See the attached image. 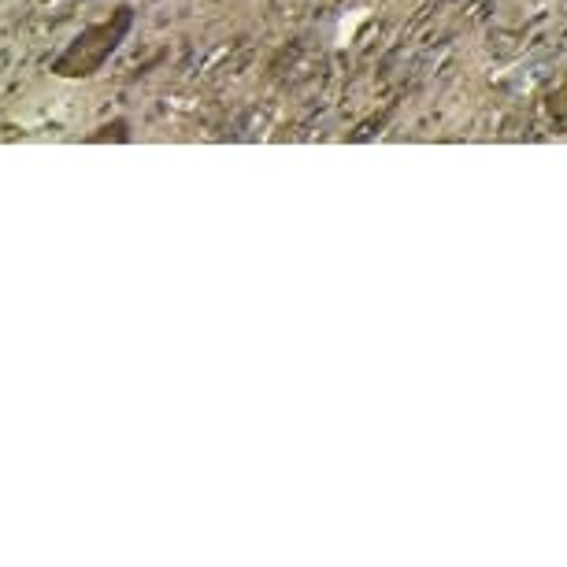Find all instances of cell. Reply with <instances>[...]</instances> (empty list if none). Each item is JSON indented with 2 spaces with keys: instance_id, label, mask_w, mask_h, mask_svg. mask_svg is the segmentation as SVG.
<instances>
[{
  "instance_id": "cell-1",
  "label": "cell",
  "mask_w": 567,
  "mask_h": 567,
  "mask_svg": "<svg viewBox=\"0 0 567 567\" xmlns=\"http://www.w3.org/2000/svg\"><path fill=\"white\" fill-rule=\"evenodd\" d=\"M134 23H137L134 4H115L97 23L82 27L79 34L60 49V56L49 63L52 79L85 82V79H93V74H101L104 63H109L115 52L123 49V41L131 38Z\"/></svg>"
},
{
  "instance_id": "cell-2",
  "label": "cell",
  "mask_w": 567,
  "mask_h": 567,
  "mask_svg": "<svg viewBox=\"0 0 567 567\" xmlns=\"http://www.w3.org/2000/svg\"><path fill=\"white\" fill-rule=\"evenodd\" d=\"M131 137H134V134H131V123H126L123 115H120V120H109V123H101L97 131L85 134V137H82V145H104V142L126 145Z\"/></svg>"
},
{
  "instance_id": "cell-3",
  "label": "cell",
  "mask_w": 567,
  "mask_h": 567,
  "mask_svg": "<svg viewBox=\"0 0 567 567\" xmlns=\"http://www.w3.org/2000/svg\"><path fill=\"white\" fill-rule=\"evenodd\" d=\"M545 112H549V120L553 126L567 137V71H564V79L553 85V93L545 97Z\"/></svg>"
}]
</instances>
